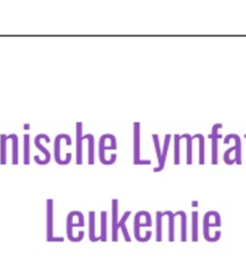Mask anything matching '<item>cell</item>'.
Returning <instances> with one entry per match:
<instances>
[{
    "mask_svg": "<svg viewBox=\"0 0 246 262\" xmlns=\"http://www.w3.org/2000/svg\"><path fill=\"white\" fill-rule=\"evenodd\" d=\"M234 150H236V146L230 147L229 149H227V150L224 151V154H223V161H224L225 164L232 165V164H234V162H236L235 159H234V160H229V155H230L232 151H234Z\"/></svg>",
    "mask_w": 246,
    "mask_h": 262,
    "instance_id": "17",
    "label": "cell"
},
{
    "mask_svg": "<svg viewBox=\"0 0 246 262\" xmlns=\"http://www.w3.org/2000/svg\"><path fill=\"white\" fill-rule=\"evenodd\" d=\"M82 127L83 124L81 122L76 123V164L81 165L82 160V141L84 140L82 135Z\"/></svg>",
    "mask_w": 246,
    "mask_h": 262,
    "instance_id": "4",
    "label": "cell"
},
{
    "mask_svg": "<svg viewBox=\"0 0 246 262\" xmlns=\"http://www.w3.org/2000/svg\"><path fill=\"white\" fill-rule=\"evenodd\" d=\"M170 138H171V134H166L165 135L163 150H162V154H161V161L159 163V166L154 168V172H160L164 168L165 160H166V156H167V151H168V147H169V143H170Z\"/></svg>",
    "mask_w": 246,
    "mask_h": 262,
    "instance_id": "7",
    "label": "cell"
},
{
    "mask_svg": "<svg viewBox=\"0 0 246 262\" xmlns=\"http://www.w3.org/2000/svg\"><path fill=\"white\" fill-rule=\"evenodd\" d=\"M7 135L1 134L0 135V164L5 165L6 164V141H7Z\"/></svg>",
    "mask_w": 246,
    "mask_h": 262,
    "instance_id": "11",
    "label": "cell"
},
{
    "mask_svg": "<svg viewBox=\"0 0 246 262\" xmlns=\"http://www.w3.org/2000/svg\"><path fill=\"white\" fill-rule=\"evenodd\" d=\"M180 138H186L187 139V164L191 165L192 164V140H193V136L186 133V134H182L180 136Z\"/></svg>",
    "mask_w": 246,
    "mask_h": 262,
    "instance_id": "13",
    "label": "cell"
},
{
    "mask_svg": "<svg viewBox=\"0 0 246 262\" xmlns=\"http://www.w3.org/2000/svg\"><path fill=\"white\" fill-rule=\"evenodd\" d=\"M231 138H234L235 141H236V154H235V160L237 162L238 165H241L242 164V161H241V138L239 135L237 134H229L225 136L224 138V141L223 143H229L230 139Z\"/></svg>",
    "mask_w": 246,
    "mask_h": 262,
    "instance_id": "6",
    "label": "cell"
},
{
    "mask_svg": "<svg viewBox=\"0 0 246 262\" xmlns=\"http://www.w3.org/2000/svg\"><path fill=\"white\" fill-rule=\"evenodd\" d=\"M68 134H58L54 139V160L59 165H67L66 162L60 160V141L61 139L66 138Z\"/></svg>",
    "mask_w": 246,
    "mask_h": 262,
    "instance_id": "8",
    "label": "cell"
},
{
    "mask_svg": "<svg viewBox=\"0 0 246 262\" xmlns=\"http://www.w3.org/2000/svg\"><path fill=\"white\" fill-rule=\"evenodd\" d=\"M179 140L180 135H174V165L179 164Z\"/></svg>",
    "mask_w": 246,
    "mask_h": 262,
    "instance_id": "15",
    "label": "cell"
},
{
    "mask_svg": "<svg viewBox=\"0 0 246 262\" xmlns=\"http://www.w3.org/2000/svg\"><path fill=\"white\" fill-rule=\"evenodd\" d=\"M84 139H87L88 141V164L93 165L94 164V137L92 134H86L83 135Z\"/></svg>",
    "mask_w": 246,
    "mask_h": 262,
    "instance_id": "9",
    "label": "cell"
},
{
    "mask_svg": "<svg viewBox=\"0 0 246 262\" xmlns=\"http://www.w3.org/2000/svg\"><path fill=\"white\" fill-rule=\"evenodd\" d=\"M24 128H25V129H29V128H30V125H29V124H26V125L24 126Z\"/></svg>",
    "mask_w": 246,
    "mask_h": 262,
    "instance_id": "18",
    "label": "cell"
},
{
    "mask_svg": "<svg viewBox=\"0 0 246 262\" xmlns=\"http://www.w3.org/2000/svg\"><path fill=\"white\" fill-rule=\"evenodd\" d=\"M108 138V134H104L102 136H100L99 138V147H98V154H99V161L101 164L104 165H112L113 163L112 162H109L106 160V157H105V150L106 149H116L117 148V145H110V146H106L105 145V142Z\"/></svg>",
    "mask_w": 246,
    "mask_h": 262,
    "instance_id": "5",
    "label": "cell"
},
{
    "mask_svg": "<svg viewBox=\"0 0 246 262\" xmlns=\"http://www.w3.org/2000/svg\"><path fill=\"white\" fill-rule=\"evenodd\" d=\"M140 125L138 122L133 123V164L134 165H150L151 160H140Z\"/></svg>",
    "mask_w": 246,
    "mask_h": 262,
    "instance_id": "1",
    "label": "cell"
},
{
    "mask_svg": "<svg viewBox=\"0 0 246 262\" xmlns=\"http://www.w3.org/2000/svg\"><path fill=\"white\" fill-rule=\"evenodd\" d=\"M8 139L12 141V164L17 165L18 163V138L16 134H9L7 135Z\"/></svg>",
    "mask_w": 246,
    "mask_h": 262,
    "instance_id": "10",
    "label": "cell"
},
{
    "mask_svg": "<svg viewBox=\"0 0 246 262\" xmlns=\"http://www.w3.org/2000/svg\"><path fill=\"white\" fill-rule=\"evenodd\" d=\"M222 127L221 123H216L212 126V132L209 135L212 138V142H211V164L212 165H216L217 164V149H218V139L221 138V134H218L217 131L219 128Z\"/></svg>",
    "mask_w": 246,
    "mask_h": 262,
    "instance_id": "3",
    "label": "cell"
},
{
    "mask_svg": "<svg viewBox=\"0 0 246 262\" xmlns=\"http://www.w3.org/2000/svg\"><path fill=\"white\" fill-rule=\"evenodd\" d=\"M153 137V140H154V144H155V147H156V154H157V159H158V163H160L161 161V147H160V143H159V136L158 134H153L152 135Z\"/></svg>",
    "mask_w": 246,
    "mask_h": 262,
    "instance_id": "16",
    "label": "cell"
},
{
    "mask_svg": "<svg viewBox=\"0 0 246 262\" xmlns=\"http://www.w3.org/2000/svg\"><path fill=\"white\" fill-rule=\"evenodd\" d=\"M193 138H199V164H204V137L202 134L198 133L193 136Z\"/></svg>",
    "mask_w": 246,
    "mask_h": 262,
    "instance_id": "14",
    "label": "cell"
},
{
    "mask_svg": "<svg viewBox=\"0 0 246 262\" xmlns=\"http://www.w3.org/2000/svg\"><path fill=\"white\" fill-rule=\"evenodd\" d=\"M24 164H30V135H24Z\"/></svg>",
    "mask_w": 246,
    "mask_h": 262,
    "instance_id": "12",
    "label": "cell"
},
{
    "mask_svg": "<svg viewBox=\"0 0 246 262\" xmlns=\"http://www.w3.org/2000/svg\"><path fill=\"white\" fill-rule=\"evenodd\" d=\"M41 139H45L47 142H50V138H49V136L46 135V134L41 133V134H38V135L35 137L34 143H35L36 147H37L38 149H40L41 152L45 156V158H44V160H40L38 156H35V157H34V161H35L37 164H39V165H46V164H48L49 161H50V152H49V150H48L46 147H44V146L41 144Z\"/></svg>",
    "mask_w": 246,
    "mask_h": 262,
    "instance_id": "2",
    "label": "cell"
}]
</instances>
